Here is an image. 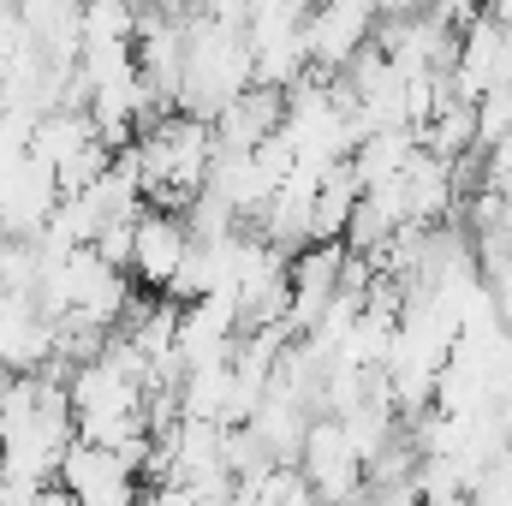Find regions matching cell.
I'll use <instances>...</instances> for the list:
<instances>
[{
	"mask_svg": "<svg viewBox=\"0 0 512 506\" xmlns=\"http://www.w3.org/2000/svg\"><path fill=\"white\" fill-rule=\"evenodd\" d=\"M12 12H18V24H24V36L48 54V60H78V12H84V0H12Z\"/></svg>",
	"mask_w": 512,
	"mask_h": 506,
	"instance_id": "9c48e42d",
	"label": "cell"
},
{
	"mask_svg": "<svg viewBox=\"0 0 512 506\" xmlns=\"http://www.w3.org/2000/svg\"><path fill=\"white\" fill-rule=\"evenodd\" d=\"M245 84H256L245 30H239V24H215V18H203V12L191 6V18H185V54H179V96H173V108L215 120V114H221Z\"/></svg>",
	"mask_w": 512,
	"mask_h": 506,
	"instance_id": "6da1fadb",
	"label": "cell"
},
{
	"mask_svg": "<svg viewBox=\"0 0 512 506\" xmlns=\"http://www.w3.org/2000/svg\"><path fill=\"white\" fill-rule=\"evenodd\" d=\"M203 18H215V24H239L245 30V12H251V0H191Z\"/></svg>",
	"mask_w": 512,
	"mask_h": 506,
	"instance_id": "30bf717a",
	"label": "cell"
},
{
	"mask_svg": "<svg viewBox=\"0 0 512 506\" xmlns=\"http://www.w3.org/2000/svg\"><path fill=\"white\" fill-rule=\"evenodd\" d=\"M280 108H286V90H274V84H245L209 126H215V143H227V149H256L268 131L280 126Z\"/></svg>",
	"mask_w": 512,
	"mask_h": 506,
	"instance_id": "ba28073f",
	"label": "cell"
},
{
	"mask_svg": "<svg viewBox=\"0 0 512 506\" xmlns=\"http://www.w3.org/2000/svg\"><path fill=\"white\" fill-rule=\"evenodd\" d=\"M54 483L66 489V501H84V506H126V501L143 495V471H137V459H126L120 447L84 441V435H72V447L60 453Z\"/></svg>",
	"mask_w": 512,
	"mask_h": 506,
	"instance_id": "7a4b0ae2",
	"label": "cell"
},
{
	"mask_svg": "<svg viewBox=\"0 0 512 506\" xmlns=\"http://www.w3.org/2000/svg\"><path fill=\"white\" fill-rule=\"evenodd\" d=\"M376 6V18H405V12H423L429 0H370Z\"/></svg>",
	"mask_w": 512,
	"mask_h": 506,
	"instance_id": "8fae6325",
	"label": "cell"
},
{
	"mask_svg": "<svg viewBox=\"0 0 512 506\" xmlns=\"http://www.w3.org/2000/svg\"><path fill=\"white\" fill-rule=\"evenodd\" d=\"M376 36L370 0H310L304 12V60L310 72H346V60Z\"/></svg>",
	"mask_w": 512,
	"mask_h": 506,
	"instance_id": "277c9868",
	"label": "cell"
},
{
	"mask_svg": "<svg viewBox=\"0 0 512 506\" xmlns=\"http://www.w3.org/2000/svg\"><path fill=\"white\" fill-rule=\"evenodd\" d=\"M507 90H512V78H507Z\"/></svg>",
	"mask_w": 512,
	"mask_h": 506,
	"instance_id": "7c38bea8",
	"label": "cell"
},
{
	"mask_svg": "<svg viewBox=\"0 0 512 506\" xmlns=\"http://www.w3.org/2000/svg\"><path fill=\"white\" fill-rule=\"evenodd\" d=\"M54 203H60V179H54L48 161L18 155L12 167H0V233H12V239H36V233L48 227Z\"/></svg>",
	"mask_w": 512,
	"mask_h": 506,
	"instance_id": "8992f818",
	"label": "cell"
},
{
	"mask_svg": "<svg viewBox=\"0 0 512 506\" xmlns=\"http://www.w3.org/2000/svg\"><path fill=\"white\" fill-rule=\"evenodd\" d=\"M298 471L310 477L316 501H358L364 495V459L352 447V435L340 429L334 411H316L304 441H298Z\"/></svg>",
	"mask_w": 512,
	"mask_h": 506,
	"instance_id": "3957f363",
	"label": "cell"
},
{
	"mask_svg": "<svg viewBox=\"0 0 512 506\" xmlns=\"http://www.w3.org/2000/svg\"><path fill=\"white\" fill-rule=\"evenodd\" d=\"M54 364V316L36 292H0V370H42Z\"/></svg>",
	"mask_w": 512,
	"mask_h": 506,
	"instance_id": "52a82bcc",
	"label": "cell"
},
{
	"mask_svg": "<svg viewBox=\"0 0 512 506\" xmlns=\"http://www.w3.org/2000/svg\"><path fill=\"white\" fill-rule=\"evenodd\" d=\"M191 251V227L179 209L167 203H143L137 221H131V256H126V274L143 286V292H161L179 268V256Z\"/></svg>",
	"mask_w": 512,
	"mask_h": 506,
	"instance_id": "5b68a950",
	"label": "cell"
}]
</instances>
